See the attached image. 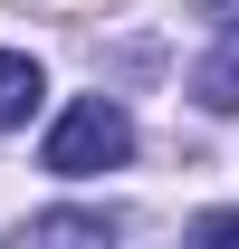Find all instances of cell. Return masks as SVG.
Returning <instances> with one entry per match:
<instances>
[{
  "label": "cell",
  "mask_w": 239,
  "mask_h": 249,
  "mask_svg": "<svg viewBox=\"0 0 239 249\" xmlns=\"http://www.w3.org/2000/svg\"><path fill=\"white\" fill-rule=\"evenodd\" d=\"M134 154V115H124L115 96H77V106H67L58 124H48V173H58V182H86V173H115V163Z\"/></svg>",
  "instance_id": "1"
},
{
  "label": "cell",
  "mask_w": 239,
  "mask_h": 249,
  "mask_svg": "<svg viewBox=\"0 0 239 249\" xmlns=\"http://www.w3.org/2000/svg\"><path fill=\"white\" fill-rule=\"evenodd\" d=\"M191 96H201L210 115H239V29L220 38V48H210L201 67H191Z\"/></svg>",
  "instance_id": "2"
},
{
  "label": "cell",
  "mask_w": 239,
  "mask_h": 249,
  "mask_svg": "<svg viewBox=\"0 0 239 249\" xmlns=\"http://www.w3.org/2000/svg\"><path fill=\"white\" fill-rule=\"evenodd\" d=\"M29 240L38 249H105L115 220H105V211H48V220H29Z\"/></svg>",
  "instance_id": "3"
},
{
  "label": "cell",
  "mask_w": 239,
  "mask_h": 249,
  "mask_svg": "<svg viewBox=\"0 0 239 249\" xmlns=\"http://www.w3.org/2000/svg\"><path fill=\"white\" fill-rule=\"evenodd\" d=\"M29 106H38V58L29 48H0V134L29 124Z\"/></svg>",
  "instance_id": "4"
},
{
  "label": "cell",
  "mask_w": 239,
  "mask_h": 249,
  "mask_svg": "<svg viewBox=\"0 0 239 249\" xmlns=\"http://www.w3.org/2000/svg\"><path fill=\"white\" fill-rule=\"evenodd\" d=\"M201 19L210 29H239V0H201Z\"/></svg>",
  "instance_id": "5"
}]
</instances>
